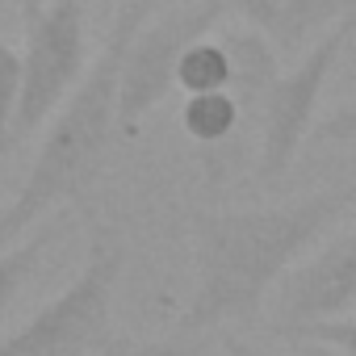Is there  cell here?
<instances>
[{"mask_svg":"<svg viewBox=\"0 0 356 356\" xmlns=\"http://www.w3.org/2000/svg\"><path fill=\"white\" fill-rule=\"evenodd\" d=\"M352 197L356 185H343L277 206L193 214V293L181 331H214L222 323L252 318Z\"/></svg>","mask_w":356,"mask_h":356,"instance_id":"1","label":"cell"},{"mask_svg":"<svg viewBox=\"0 0 356 356\" xmlns=\"http://www.w3.org/2000/svg\"><path fill=\"white\" fill-rule=\"evenodd\" d=\"M151 0H126L118 22L109 26V38L101 55L88 63L84 80L72 88V97L55 109L47 122V134L38 143V155L30 159V172L17 189V197L0 210V252L13 248L22 235L38 227V218L63 202L88 197L97 176L109 159V143L118 134V67L130 34L147 22Z\"/></svg>","mask_w":356,"mask_h":356,"instance_id":"2","label":"cell"},{"mask_svg":"<svg viewBox=\"0 0 356 356\" xmlns=\"http://www.w3.org/2000/svg\"><path fill=\"white\" fill-rule=\"evenodd\" d=\"M126 268V243L113 227L88 222L80 273L47 298L22 327L0 335V356H88L113 335V298Z\"/></svg>","mask_w":356,"mask_h":356,"instance_id":"3","label":"cell"},{"mask_svg":"<svg viewBox=\"0 0 356 356\" xmlns=\"http://www.w3.org/2000/svg\"><path fill=\"white\" fill-rule=\"evenodd\" d=\"M352 34H356V17L331 26L318 42L306 47V55L289 72H277V80L260 97V109H256V181L260 185H281L285 172L293 168L298 151L314 130L323 88L343 47L352 42Z\"/></svg>","mask_w":356,"mask_h":356,"instance_id":"4","label":"cell"},{"mask_svg":"<svg viewBox=\"0 0 356 356\" xmlns=\"http://www.w3.org/2000/svg\"><path fill=\"white\" fill-rule=\"evenodd\" d=\"M231 13L227 0H185L155 22H143L118 67V134L134 138L138 126L172 97L176 88V59L197 38H210L218 22Z\"/></svg>","mask_w":356,"mask_h":356,"instance_id":"5","label":"cell"},{"mask_svg":"<svg viewBox=\"0 0 356 356\" xmlns=\"http://www.w3.org/2000/svg\"><path fill=\"white\" fill-rule=\"evenodd\" d=\"M88 72V5L84 0H51L26 22L22 47V101L13 113V143L42 130L55 109Z\"/></svg>","mask_w":356,"mask_h":356,"instance_id":"6","label":"cell"},{"mask_svg":"<svg viewBox=\"0 0 356 356\" xmlns=\"http://www.w3.org/2000/svg\"><path fill=\"white\" fill-rule=\"evenodd\" d=\"M356 302V227L323 243L302 268H293L277 293V331L339 318Z\"/></svg>","mask_w":356,"mask_h":356,"instance_id":"7","label":"cell"},{"mask_svg":"<svg viewBox=\"0 0 356 356\" xmlns=\"http://www.w3.org/2000/svg\"><path fill=\"white\" fill-rule=\"evenodd\" d=\"M227 5L277 51H302L331 26L356 17V0H227Z\"/></svg>","mask_w":356,"mask_h":356,"instance_id":"8","label":"cell"},{"mask_svg":"<svg viewBox=\"0 0 356 356\" xmlns=\"http://www.w3.org/2000/svg\"><path fill=\"white\" fill-rule=\"evenodd\" d=\"M227 55H231V97L239 101L243 109V122L256 118L260 109V97L268 92V84L277 80V47L256 34V30H231V34H218Z\"/></svg>","mask_w":356,"mask_h":356,"instance_id":"9","label":"cell"},{"mask_svg":"<svg viewBox=\"0 0 356 356\" xmlns=\"http://www.w3.org/2000/svg\"><path fill=\"white\" fill-rule=\"evenodd\" d=\"M239 126H243V109L231 92H202V97H185L181 105V130L202 147L231 143Z\"/></svg>","mask_w":356,"mask_h":356,"instance_id":"10","label":"cell"},{"mask_svg":"<svg viewBox=\"0 0 356 356\" xmlns=\"http://www.w3.org/2000/svg\"><path fill=\"white\" fill-rule=\"evenodd\" d=\"M176 88L185 97L231 92V55H227L218 34L197 38L193 47H185V55L176 59Z\"/></svg>","mask_w":356,"mask_h":356,"instance_id":"11","label":"cell"},{"mask_svg":"<svg viewBox=\"0 0 356 356\" xmlns=\"http://www.w3.org/2000/svg\"><path fill=\"white\" fill-rule=\"evenodd\" d=\"M55 239H59V227L47 222V227H34V231L22 235L13 248L0 252V314L17 302V293L30 285V277L42 268V260H47V252L55 248Z\"/></svg>","mask_w":356,"mask_h":356,"instance_id":"12","label":"cell"},{"mask_svg":"<svg viewBox=\"0 0 356 356\" xmlns=\"http://www.w3.org/2000/svg\"><path fill=\"white\" fill-rule=\"evenodd\" d=\"M97 356H222V343H214L210 331H176L159 339L109 335Z\"/></svg>","mask_w":356,"mask_h":356,"instance_id":"13","label":"cell"},{"mask_svg":"<svg viewBox=\"0 0 356 356\" xmlns=\"http://www.w3.org/2000/svg\"><path fill=\"white\" fill-rule=\"evenodd\" d=\"M22 101V51L0 34V159L13 151V113Z\"/></svg>","mask_w":356,"mask_h":356,"instance_id":"14","label":"cell"},{"mask_svg":"<svg viewBox=\"0 0 356 356\" xmlns=\"http://www.w3.org/2000/svg\"><path fill=\"white\" fill-rule=\"evenodd\" d=\"M285 339H306L310 348L335 352V356H356V314L352 318H327V323H306L293 331H281Z\"/></svg>","mask_w":356,"mask_h":356,"instance_id":"15","label":"cell"},{"mask_svg":"<svg viewBox=\"0 0 356 356\" xmlns=\"http://www.w3.org/2000/svg\"><path fill=\"white\" fill-rule=\"evenodd\" d=\"M310 134H314L318 143H327V147H348V151H356V97H348L339 109H331L327 118H318Z\"/></svg>","mask_w":356,"mask_h":356,"instance_id":"16","label":"cell"},{"mask_svg":"<svg viewBox=\"0 0 356 356\" xmlns=\"http://www.w3.org/2000/svg\"><path fill=\"white\" fill-rule=\"evenodd\" d=\"M222 356H273V352L260 343H248V339H222Z\"/></svg>","mask_w":356,"mask_h":356,"instance_id":"17","label":"cell"},{"mask_svg":"<svg viewBox=\"0 0 356 356\" xmlns=\"http://www.w3.org/2000/svg\"><path fill=\"white\" fill-rule=\"evenodd\" d=\"M51 5V0H22V22H30V17H38L42 9Z\"/></svg>","mask_w":356,"mask_h":356,"instance_id":"18","label":"cell"},{"mask_svg":"<svg viewBox=\"0 0 356 356\" xmlns=\"http://www.w3.org/2000/svg\"><path fill=\"white\" fill-rule=\"evenodd\" d=\"M310 356H335V352H323V348H310Z\"/></svg>","mask_w":356,"mask_h":356,"instance_id":"19","label":"cell"},{"mask_svg":"<svg viewBox=\"0 0 356 356\" xmlns=\"http://www.w3.org/2000/svg\"><path fill=\"white\" fill-rule=\"evenodd\" d=\"M84 5H92V0H84Z\"/></svg>","mask_w":356,"mask_h":356,"instance_id":"20","label":"cell"}]
</instances>
